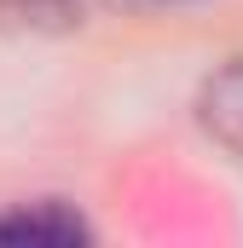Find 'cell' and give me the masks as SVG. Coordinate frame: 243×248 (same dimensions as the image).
I'll use <instances>...</instances> for the list:
<instances>
[{
  "label": "cell",
  "mask_w": 243,
  "mask_h": 248,
  "mask_svg": "<svg viewBox=\"0 0 243 248\" xmlns=\"http://www.w3.org/2000/svg\"><path fill=\"white\" fill-rule=\"evenodd\" d=\"M197 122H203V133H208L220 150H232L243 162V58H232L226 69H214V75L203 81V93H197Z\"/></svg>",
  "instance_id": "6da1fadb"
},
{
  "label": "cell",
  "mask_w": 243,
  "mask_h": 248,
  "mask_svg": "<svg viewBox=\"0 0 243 248\" xmlns=\"http://www.w3.org/2000/svg\"><path fill=\"white\" fill-rule=\"evenodd\" d=\"M87 219L69 202H23L0 214V243H87Z\"/></svg>",
  "instance_id": "7a4b0ae2"
},
{
  "label": "cell",
  "mask_w": 243,
  "mask_h": 248,
  "mask_svg": "<svg viewBox=\"0 0 243 248\" xmlns=\"http://www.w3.org/2000/svg\"><path fill=\"white\" fill-rule=\"evenodd\" d=\"M116 0H0V35H41V29H75L93 12Z\"/></svg>",
  "instance_id": "3957f363"
}]
</instances>
